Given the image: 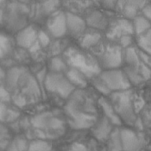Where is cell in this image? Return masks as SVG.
Returning a JSON list of instances; mask_svg holds the SVG:
<instances>
[{"mask_svg": "<svg viewBox=\"0 0 151 151\" xmlns=\"http://www.w3.org/2000/svg\"><path fill=\"white\" fill-rule=\"evenodd\" d=\"M101 40V35L97 32H89L85 34L81 40V46L84 49H90L95 46Z\"/></svg>", "mask_w": 151, "mask_h": 151, "instance_id": "cell-24", "label": "cell"}, {"mask_svg": "<svg viewBox=\"0 0 151 151\" xmlns=\"http://www.w3.org/2000/svg\"><path fill=\"white\" fill-rule=\"evenodd\" d=\"M38 35L36 29L29 25L21 29L16 35V44L18 46L23 49H31L37 43Z\"/></svg>", "mask_w": 151, "mask_h": 151, "instance_id": "cell-12", "label": "cell"}, {"mask_svg": "<svg viewBox=\"0 0 151 151\" xmlns=\"http://www.w3.org/2000/svg\"><path fill=\"white\" fill-rule=\"evenodd\" d=\"M134 33V29L133 23L126 19H121L115 22L110 28L107 36L111 40H114L115 38L121 39L124 35H132Z\"/></svg>", "mask_w": 151, "mask_h": 151, "instance_id": "cell-14", "label": "cell"}, {"mask_svg": "<svg viewBox=\"0 0 151 151\" xmlns=\"http://www.w3.org/2000/svg\"><path fill=\"white\" fill-rule=\"evenodd\" d=\"M11 95L4 86H1V103H8L11 102Z\"/></svg>", "mask_w": 151, "mask_h": 151, "instance_id": "cell-31", "label": "cell"}, {"mask_svg": "<svg viewBox=\"0 0 151 151\" xmlns=\"http://www.w3.org/2000/svg\"><path fill=\"white\" fill-rule=\"evenodd\" d=\"M12 44L9 37L4 34H1V58L5 57L11 51Z\"/></svg>", "mask_w": 151, "mask_h": 151, "instance_id": "cell-30", "label": "cell"}, {"mask_svg": "<svg viewBox=\"0 0 151 151\" xmlns=\"http://www.w3.org/2000/svg\"><path fill=\"white\" fill-rule=\"evenodd\" d=\"M101 1H102V3L104 4L105 7L109 8V9L113 8L115 6V4H117V2H118V0H101Z\"/></svg>", "mask_w": 151, "mask_h": 151, "instance_id": "cell-37", "label": "cell"}, {"mask_svg": "<svg viewBox=\"0 0 151 151\" xmlns=\"http://www.w3.org/2000/svg\"><path fill=\"white\" fill-rule=\"evenodd\" d=\"M131 43H132V37H131V35H124L120 39V44L124 48L130 47Z\"/></svg>", "mask_w": 151, "mask_h": 151, "instance_id": "cell-35", "label": "cell"}, {"mask_svg": "<svg viewBox=\"0 0 151 151\" xmlns=\"http://www.w3.org/2000/svg\"><path fill=\"white\" fill-rule=\"evenodd\" d=\"M147 0H119L118 5L127 19H134L147 4Z\"/></svg>", "mask_w": 151, "mask_h": 151, "instance_id": "cell-15", "label": "cell"}, {"mask_svg": "<svg viewBox=\"0 0 151 151\" xmlns=\"http://www.w3.org/2000/svg\"><path fill=\"white\" fill-rule=\"evenodd\" d=\"M28 151H55L48 140L34 139L29 142Z\"/></svg>", "mask_w": 151, "mask_h": 151, "instance_id": "cell-27", "label": "cell"}, {"mask_svg": "<svg viewBox=\"0 0 151 151\" xmlns=\"http://www.w3.org/2000/svg\"><path fill=\"white\" fill-rule=\"evenodd\" d=\"M98 76L112 93L129 90L132 86L124 70L119 68L101 71Z\"/></svg>", "mask_w": 151, "mask_h": 151, "instance_id": "cell-7", "label": "cell"}, {"mask_svg": "<svg viewBox=\"0 0 151 151\" xmlns=\"http://www.w3.org/2000/svg\"><path fill=\"white\" fill-rule=\"evenodd\" d=\"M107 144L108 151H123L119 128L116 127V129H113L111 135L108 138Z\"/></svg>", "mask_w": 151, "mask_h": 151, "instance_id": "cell-21", "label": "cell"}, {"mask_svg": "<svg viewBox=\"0 0 151 151\" xmlns=\"http://www.w3.org/2000/svg\"><path fill=\"white\" fill-rule=\"evenodd\" d=\"M144 100L151 104V79L150 81H148V83H147L145 88Z\"/></svg>", "mask_w": 151, "mask_h": 151, "instance_id": "cell-34", "label": "cell"}, {"mask_svg": "<svg viewBox=\"0 0 151 151\" xmlns=\"http://www.w3.org/2000/svg\"><path fill=\"white\" fill-rule=\"evenodd\" d=\"M65 151H88L87 148L81 143L76 142L71 144Z\"/></svg>", "mask_w": 151, "mask_h": 151, "instance_id": "cell-32", "label": "cell"}, {"mask_svg": "<svg viewBox=\"0 0 151 151\" xmlns=\"http://www.w3.org/2000/svg\"><path fill=\"white\" fill-rule=\"evenodd\" d=\"M44 1H45V0H44Z\"/></svg>", "mask_w": 151, "mask_h": 151, "instance_id": "cell-40", "label": "cell"}, {"mask_svg": "<svg viewBox=\"0 0 151 151\" xmlns=\"http://www.w3.org/2000/svg\"><path fill=\"white\" fill-rule=\"evenodd\" d=\"M20 116V113L15 109H13L7 103H1V122L12 123Z\"/></svg>", "mask_w": 151, "mask_h": 151, "instance_id": "cell-20", "label": "cell"}, {"mask_svg": "<svg viewBox=\"0 0 151 151\" xmlns=\"http://www.w3.org/2000/svg\"><path fill=\"white\" fill-rule=\"evenodd\" d=\"M92 86L95 87V89L97 90L101 94H103L105 97H109L111 95L112 92L109 91L107 86L105 85V83L102 81V79L98 76V75L96 76L95 77H93L92 80Z\"/></svg>", "mask_w": 151, "mask_h": 151, "instance_id": "cell-28", "label": "cell"}, {"mask_svg": "<svg viewBox=\"0 0 151 151\" xmlns=\"http://www.w3.org/2000/svg\"><path fill=\"white\" fill-rule=\"evenodd\" d=\"M113 124L106 117L98 119L96 124L92 127V134L99 142H107L113 131Z\"/></svg>", "mask_w": 151, "mask_h": 151, "instance_id": "cell-13", "label": "cell"}, {"mask_svg": "<svg viewBox=\"0 0 151 151\" xmlns=\"http://www.w3.org/2000/svg\"><path fill=\"white\" fill-rule=\"evenodd\" d=\"M60 5V0H45L42 4V10L45 14H53Z\"/></svg>", "mask_w": 151, "mask_h": 151, "instance_id": "cell-29", "label": "cell"}, {"mask_svg": "<svg viewBox=\"0 0 151 151\" xmlns=\"http://www.w3.org/2000/svg\"><path fill=\"white\" fill-rule=\"evenodd\" d=\"M67 31L73 36H78L85 31L86 23L81 17L72 13H65Z\"/></svg>", "mask_w": 151, "mask_h": 151, "instance_id": "cell-17", "label": "cell"}, {"mask_svg": "<svg viewBox=\"0 0 151 151\" xmlns=\"http://www.w3.org/2000/svg\"><path fill=\"white\" fill-rule=\"evenodd\" d=\"M137 44L139 50L151 55V28L143 35L138 36Z\"/></svg>", "mask_w": 151, "mask_h": 151, "instance_id": "cell-26", "label": "cell"}, {"mask_svg": "<svg viewBox=\"0 0 151 151\" xmlns=\"http://www.w3.org/2000/svg\"><path fill=\"white\" fill-rule=\"evenodd\" d=\"M38 40L40 44L43 46H46L49 43H50V38L47 35L46 33L44 31H40L39 35H38Z\"/></svg>", "mask_w": 151, "mask_h": 151, "instance_id": "cell-33", "label": "cell"}, {"mask_svg": "<svg viewBox=\"0 0 151 151\" xmlns=\"http://www.w3.org/2000/svg\"><path fill=\"white\" fill-rule=\"evenodd\" d=\"M122 66L132 86H139L151 79V67L140 59L139 51L134 47L126 48Z\"/></svg>", "mask_w": 151, "mask_h": 151, "instance_id": "cell-4", "label": "cell"}, {"mask_svg": "<svg viewBox=\"0 0 151 151\" xmlns=\"http://www.w3.org/2000/svg\"><path fill=\"white\" fill-rule=\"evenodd\" d=\"M68 70V65L65 60L60 57H54L50 60L49 63V71L55 72V73H65Z\"/></svg>", "mask_w": 151, "mask_h": 151, "instance_id": "cell-25", "label": "cell"}, {"mask_svg": "<svg viewBox=\"0 0 151 151\" xmlns=\"http://www.w3.org/2000/svg\"><path fill=\"white\" fill-rule=\"evenodd\" d=\"M4 80L5 84L3 86L10 93L11 100L17 108H25L40 99L41 91L37 79L25 68H10L6 72Z\"/></svg>", "mask_w": 151, "mask_h": 151, "instance_id": "cell-1", "label": "cell"}, {"mask_svg": "<svg viewBox=\"0 0 151 151\" xmlns=\"http://www.w3.org/2000/svg\"><path fill=\"white\" fill-rule=\"evenodd\" d=\"M96 103L84 89H76L64 107L66 121L71 129L76 130L92 129L97 122Z\"/></svg>", "mask_w": 151, "mask_h": 151, "instance_id": "cell-2", "label": "cell"}, {"mask_svg": "<svg viewBox=\"0 0 151 151\" xmlns=\"http://www.w3.org/2000/svg\"><path fill=\"white\" fill-rule=\"evenodd\" d=\"M133 24H134V33L138 36L143 35L151 28L150 21L148 20L145 17H144L143 15L135 17L134 19Z\"/></svg>", "mask_w": 151, "mask_h": 151, "instance_id": "cell-23", "label": "cell"}, {"mask_svg": "<svg viewBox=\"0 0 151 151\" xmlns=\"http://www.w3.org/2000/svg\"><path fill=\"white\" fill-rule=\"evenodd\" d=\"M86 25L97 29H105L108 27V20L100 11H93L90 13L86 19Z\"/></svg>", "mask_w": 151, "mask_h": 151, "instance_id": "cell-19", "label": "cell"}, {"mask_svg": "<svg viewBox=\"0 0 151 151\" xmlns=\"http://www.w3.org/2000/svg\"><path fill=\"white\" fill-rule=\"evenodd\" d=\"M29 142L23 135H19L14 140L11 141L5 151H28Z\"/></svg>", "mask_w": 151, "mask_h": 151, "instance_id": "cell-22", "label": "cell"}, {"mask_svg": "<svg viewBox=\"0 0 151 151\" xmlns=\"http://www.w3.org/2000/svg\"><path fill=\"white\" fill-rule=\"evenodd\" d=\"M44 87L48 92L54 93L64 99H68L76 88L71 84L65 73L50 72L46 74Z\"/></svg>", "mask_w": 151, "mask_h": 151, "instance_id": "cell-6", "label": "cell"}, {"mask_svg": "<svg viewBox=\"0 0 151 151\" xmlns=\"http://www.w3.org/2000/svg\"><path fill=\"white\" fill-rule=\"evenodd\" d=\"M145 122L148 125H150L151 127V109L150 111H147L145 113Z\"/></svg>", "mask_w": 151, "mask_h": 151, "instance_id": "cell-38", "label": "cell"}, {"mask_svg": "<svg viewBox=\"0 0 151 151\" xmlns=\"http://www.w3.org/2000/svg\"><path fill=\"white\" fill-rule=\"evenodd\" d=\"M20 3H21L22 4H28L30 0H19Z\"/></svg>", "mask_w": 151, "mask_h": 151, "instance_id": "cell-39", "label": "cell"}, {"mask_svg": "<svg viewBox=\"0 0 151 151\" xmlns=\"http://www.w3.org/2000/svg\"><path fill=\"white\" fill-rule=\"evenodd\" d=\"M65 75L76 89H85L87 86V77L81 71L76 68H68Z\"/></svg>", "mask_w": 151, "mask_h": 151, "instance_id": "cell-18", "label": "cell"}, {"mask_svg": "<svg viewBox=\"0 0 151 151\" xmlns=\"http://www.w3.org/2000/svg\"><path fill=\"white\" fill-rule=\"evenodd\" d=\"M109 101L123 124L130 127L135 126L138 120L136 114L137 112L135 109L133 93L130 89L111 93L109 96Z\"/></svg>", "mask_w": 151, "mask_h": 151, "instance_id": "cell-5", "label": "cell"}, {"mask_svg": "<svg viewBox=\"0 0 151 151\" xmlns=\"http://www.w3.org/2000/svg\"><path fill=\"white\" fill-rule=\"evenodd\" d=\"M142 14H143V16L145 17L148 20H150L151 22V5L147 4L142 9Z\"/></svg>", "mask_w": 151, "mask_h": 151, "instance_id": "cell-36", "label": "cell"}, {"mask_svg": "<svg viewBox=\"0 0 151 151\" xmlns=\"http://www.w3.org/2000/svg\"><path fill=\"white\" fill-rule=\"evenodd\" d=\"M123 151H141L145 144L144 137L129 128H119Z\"/></svg>", "mask_w": 151, "mask_h": 151, "instance_id": "cell-10", "label": "cell"}, {"mask_svg": "<svg viewBox=\"0 0 151 151\" xmlns=\"http://www.w3.org/2000/svg\"><path fill=\"white\" fill-rule=\"evenodd\" d=\"M35 139H55L64 134L65 122L53 113L45 112L30 119Z\"/></svg>", "mask_w": 151, "mask_h": 151, "instance_id": "cell-3", "label": "cell"}, {"mask_svg": "<svg viewBox=\"0 0 151 151\" xmlns=\"http://www.w3.org/2000/svg\"><path fill=\"white\" fill-rule=\"evenodd\" d=\"M97 106L103 111V116L113 124V126L120 127L123 122L114 110L111 102L105 97H101L97 99Z\"/></svg>", "mask_w": 151, "mask_h": 151, "instance_id": "cell-16", "label": "cell"}, {"mask_svg": "<svg viewBox=\"0 0 151 151\" xmlns=\"http://www.w3.org/2000/svg\"><path fill=\"white\" fill-rule=\"evenodd\" d=\"M97 62L104 70L118 69L123 65L124 52L119 45H108L97 59Z\"/></svg>", "mask_w": 151, "mask_h": 151, "instance_id": "cell-8", "label": "cell"}, {"mask_svg": "<svg viewBox=\"0 0 151 151\" xmlns=\"http://www.w3.org/2000/svg\"><path fill=\"white\" fill-rule=\"evenodd\" d=\"M47 29L53 37H63L67 32L66 15L65 13L59 11L51 14L47 22Z\"/></svg>", "mask_w": 151, "mask_h": 151, "instance_id": "cell-11", "label": "cell"}, {"mask_svg": "<svg viewBox=\"0 0 151 151\" xmlns=\"http://www.w3.org/2000/svg\"><path fill=\"white\" fill-rule=\"evenodd\" d=\"M68 52L70 55V59H66L68 62L67 65L70 63V67L76 68L77 70L81 71L87 78L93 77L94 76L100 74V65L98 63H88L87 60H89L88 57H85L83 55H81L79 51L75 50H68Z\"/></svg>", "mask_w": 151, "mask_h": 151, "instance_id": "cell-9", "label": "cell"}]
</instances>
